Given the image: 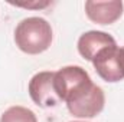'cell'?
Returning a JSON list of instances; mask_svg holds the SVG:
<instances>
[{"instance_id": "1", "label": "cell", "mask_w": 124, "mask_h": 122, "mask_svg": "<svg viewBox=\"0 0 124 122\" xmlns=\"http://www.w3.org/2000/svg\"><path fill=\"white\" fill-rule=\"evenodd\" d=\"M15 43L28 55H39L52 43V27L43 17H26L15 29Z\"/></svg>"}, {"instance_id": "2", "label": "cell", "mask_w": 124, "mask_h": 122, "mask_svg": "<svg viewBox=\"0 0 124 122\" xmlns=\"http://www.w3.org/2000/svg\"><path fill=\"white\" fill-rule=\"evenodd\" d=\"M93 85L88 72L81 66H65L55 72V89L61 102L66 105L77 101Z\"/></svg>"}, {"instance_id": "3", "label": "cell", "mask_w": 124, "mask_h": 122, "mask_svg": "<svg viewBox=\"0 0 124 122\" xmlns=\"http://www.w3.org/2000/svg\"><path fill=\"white\" fill-rule=\"evenodd\" d=\"M94 69L105 82L114 83L124 79V47L117 45L102 49L93 61Z\"/></svg>"}, {"instance_id": "4", "label": "cell", "mask_w": 124, "mask_h": 122, "mask_svg": "<svg viewBox=\"0 0 124 122\" xmlns=\"http://www.w3.org/2000/svg\"><path fill=\"white\" fill-rule=\"evenodd\" d=\"M29 95L32 101L42 108H51L61 103L55 89V72H38L29 81Z\"/></svg>"}, {"instance_id": "5", "label": "cell", "mask_w": 124, "mask_h": 122, "mask_svg": "<svg viewBox=\"0 0 124 122\" xmlns=\"http://www.w3.org/2000/svg\"><path fill=\"white\" fill-rule=\"evenodd\" d=\"M104 103H105L104 91L94 83L91 89L81 95L77 101L68 103L66 108L69 114L77 118H94L104 109Z\"/></svg>"}, {"instance_id": "6", "label": "cell", "mask_w": 124, "mask_h": 122, "mask_svg": "<svg viewBox=\"0 0 124 122\" xmlns=\"http://www.w3.org/2000/svg\"><path fill=\"white\" fill-rule=\"evenodd\" d=\"M123 1H85V13L88 19L97 25H113L123 14Z\"/></svg>"}, {"instance_id": "7", "label": "cell", "mask_w": 124, "mask_h": 122, "mask_svg": "<svg viewBox=\"0 0 124 122\" xmlns=\"http://www.w3.org/2000/svg\"><path fill=\"white\" fill-rule=\"evenodd\" d=\"M114 45H116V39L111 34L100 30H90L79 36L78 52L84 59L93 62L94 58L102 49H105L108 46H114Z\"/></svg>"}, {"instance_id": "8", "label": "cell", "mask_w": 124, "mask_h": 122, "mask_svg": "<svg viewBox=\"0 0 124 122\" xmlns=\"http://www.w3.org/2000/svg\"><path fill=\"white\" fill-rule=\"evenodd\" d=\"M0 122H38L36 115L25 106H10L0 116Z\"/></svg>"}, {"instance_id": "9", "label": "cell", "mask_w": 124, "mask_h": 122, "mask_svg": "<svg viewBox=\"0 0 124 122\" xmlns=\"http://www.w3.org/2000/svg\"><path fill=\"white\" fill-rule=\"evenodd\" d=\"M10 4H15V6H19V7H25V9H43L46 6H49L51 3L49 1H32V3H12Z\"/></svg>"}]
</instances>
